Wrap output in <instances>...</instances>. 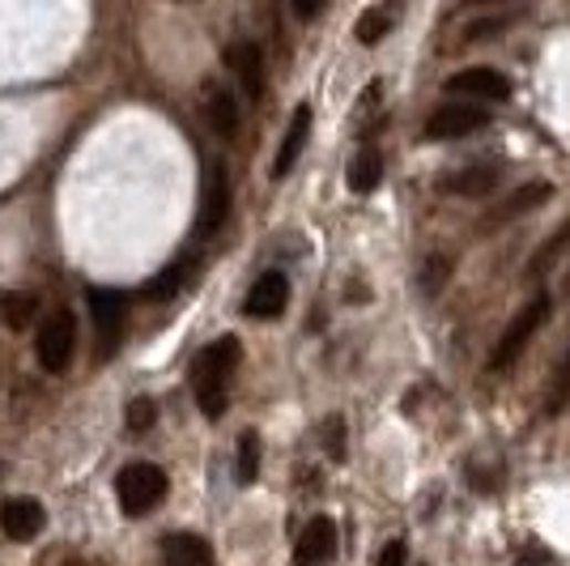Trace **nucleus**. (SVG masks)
Masks as SVG:
<instances>
[{"label":"nucleus","mask_w":570,"mask_h":566,"mask_svg":"<svg viewBox=\"0 0 570 566\" xmlns=\"http://www.w3.org/2000/svg\"><path fill=\"white\" fill-rule=\"evenodd\" d=\"M239 362H243V346L235 337H221V341H214V346H205L196 353V362H191V392H196V404H200L205 418L218 422L226 413L230 379L239 371Z\"/></svg>","instance_id":"nucleus-1"},{"label":"nucleus","mask_w":570,"mask_h":566,"mask_svg":"<svg viewBox=\"0 0 570 566\" xmlns=\"http://www.w3.org/2000/svg\"><path fill=\"white\" fill-rule=\"evenodd\" d=\"M166 490H170L166 473L149 460H136L115 477V498H120L124 515H149L166 498Z\"/></svg>","instance_id":"nucleus-2"},{"label":"nucleus","mask_w":570,"mask_h":566,"mask_svg":"<svg viewBox=\"0 0 570 566\" xmlns=\"http://www.w3.org/2000/svg\"><path fill=\"white\" fill-rule=\"evenodd\" d=\"M549 307H553V298L549 295H532L524 307H519V316L507 323V332L498 337V346L489 353V371H511V362L528 350V341L537 337V328L549 320Z\"/></svg>","instance_id":"nucleus-3"},{"label":"nucleus","mask_w":570,"mask_h":566,"mask_svg":"<svg viewBox=\"0 0 570 566\" xmlns=\"http://www.w3.org/2000/svg\"><path fill=\"white\" fill-rule=\"evenodd\" d=\"M73 350H77V323H73L69 311H52L39 328V337H34V353L43 362V371H52V375L69 371Z\"/></svg>","instance_id":"nucleus-4"},{"label":"nucleus","mask_w":570,"mask_h":566,"mask_svg":"<svg viewBox=\"0 0 570 566\" xmlns=\"http://www.w3.org/2000/svg\"><path fill=\"white\" fill-rule=\"evenodd\" d=\"M549 196H553V188H549L545 179H537V184H524V188H516L511 196H498V200L486 209V217H481V230H498V226H507V222H516V217L541 209Z\"/></svg>","instance_id":"nucleus-5"},{"label":"nucleus","mask_w":570,"mask_h":566,"mask_svg":"<svg viewBox=\"0 0 570 566\" xmlns=\"http://www.w3.org/2000/svg\"><path fill=\"white\" fill-rule=\"evenodd\" d=\"M486 124V111L473 107V103H447V107H438L431 120H426V128L422 136L426 141H456V136H468L477 133Z\"/></svg>","instance_id":"nucleus-6"},{"label":"nucleus","mask_w":570,"mask_h":566,"mask_svg":"<svg viewBox=\"0 0 570 566\" xmlns=\"http://www.w3.org/2000/svg\"><path fill=\"white\" fill-rule=\"evenodd\" d=\"M447 90L460 94V99H486V103H507L511 99V81L502 78L498 69H460L456 78H447Z\"/></svg>","instance_id":"nucleus-7"},{"label":"nucleus","mask_w":570,"mask_h":566,"mask_svg":"<svg viewBox=\"0 0 570 566\" xmlns=\"http://www.w3.org/2000/svg\"><path fill=\"white\" fill-rule=\"evenodd\" d=\"M286 302H290V281H286V272L269 269L265 277H256L251 295L243 298V316H251V320H277V316L286 311Z\"/></svg>","instance_id":"nucleus-8"},{"label":"nucleus","mask_w":570,"mask_h":566,"mask_svg":"<svg viewBox=\"0 0 570 566\" xmlns=\"http://www.w3.org/2000/svg\"><path fill=\"white\" fill-rule=\"evenodd\" d=\"M226 214H230V179H226V166L214 162L209 175H205V200H200V222H196V230H200L205 239L218 235Z\"/></svg>","instance_id":"nucleus-9"},{"label":"nucleus","mask_w":570,"mask_h":566,"mask_svg":"<svg viewBox=\"0 0 570 566\" xmlns=\"http://www.w3.org/2000/svg\"><path fill=\"white\" fill-rule=\"evenodd\" d=\"M332 558H336V524L328 515H315L299 533L294 566H328Z\"/></svg>","instance_id":"nucleus-10"},{"label":"nucleus","mask_w":570,"mask_h":566,"mask_svg":"<svg viewBox=\"0 0 570 566\" xmlns=\"http://www.w3.org/2000/svg\"><path fill=\"white\" fill-rule=\"evenodd\" d=\"M43 524H48V512H43L39 498L18 494V498H4V503H0V528H4V537L30 541L43 533Z\"/></svg>","instance_id":"nucleus-11"},{"label":"nucleus","mask_w":570,"mask_h":566,"mask_svg":"<svg viewBox=\"0 0 570 566\" xmlns=\"http://www.w3.org/2000/svg\"><path fill=\"white\" fill-rule=\"evenodd\" d=\"M226 64H230V73L239 78V90H243L251 103H260L265 99V55L256 43H230L226 48Z\"/></svg>","instance_id":"nucleus-12"},{"label":"nucleus","mask_w":570,"mask_h":566,"mask_svg":"<svg viewBox=\"0 0 570 566\" xmlns=\"http://www.w3.org/2000/svg\"><path fill=\"white\" fill-rule=\"evenodd\" d=\"M307 141H311V107L302 103V107H294V120H290V128H286V141H281V150H277V162H272V179H286V175L299 166L302 150H307Z\"/></svg>","instance_id":"nucleus-13"},{"label":"nucleus","mask_w":570,"mask_h":566,"mask_svg":"<svg viewBox=\"0 0 570 566\" xmlns=\"http://www.w3.org/2000/svg\"><path fill=\"white\" fill-rule=\"evenodd\" d=\"M502 184V166H460V171H452V175H443L438 179V188L452 192V196H489V192H498Z\"/></svg>","instance_id":"nucleus-14"},{"label":"nucleus","mask_w":570,"mask_h":566,"mask_svg":"<svg viewBox=\"0 0 570 566\" xmlns=\"http://www.w3.org/2000/svg\"><path fill=\"white\" fill-rule=\"evenodd\" d=\"M124 311H128V298L120 290H90V316L99 323V341H107V350L120 337V323H124Z\"/></svg>","instance_id":"nucleus-15"},{"label":"nucleus","mask_w":570,"mask_h":566,"mask_svg":"<svg viewBox=\"0 0 570 566\" xmlns=\"http://www.w3.org/2000/svg\"><path fill=\"white\" fill-rule=\"evenodd\" d=\"M205 111H209V124L221 141H235L239 136V103L226 85H209L205 90Z\"/></svg>","instance_id":"nucleus-16"},{"label":"nucleus","mask_w":570,"mask_h":566,"mask_svg":"<svg viewBox=\"0 0 570 566\" xmlns=\"http://www.w3.org/2000/svg\"><path fill=\"white\" fill-rule=\"evenodd\" d=\"M163 554L170 566H214L209 541L196 537V533H170V537L163 541Z\"/></svg>","instance_id":"nucleus-17"},{"label":"nucleus","mask_w":570,"mask_h":566,"mask_svg":"<svg viewBox=\"0 0 570 566\" xmlns=\"http://www.w3.org/2000/svg\"><path fill=\"white\" fill-rule=\"evenodd\" d=\"M345 179H350V188L357 192V196H366V192H375L380 188V179H383V158H380V150H357L350 158V171H345Z\"/></svg>","instance_id":"nucleus-18"},{"label":"nucleus","mask_w":570,"mask_h":566,"mask_svg":"<svg viewBox=\"0 0 570 566\" xmlns=\"http://www.w3.org/2000/svg\"><path fill=\"white\" fill-rule=\"evenodd\" d=\"M188 272H191V260H175V265L158 272L154 281H145V290H141V298H149V302H166V298H175L179 290H184Z\"/></svg>","instance_id":"nucleus-19"},{"label":"nucleus","mask_w":570,"mask_h":566,"mask_svg":"<svg viewBox=\"0 0 570 566\" xmlns=\"http://www.w3.org/2000/svg\"><path fill=\"white\" fill-rule=\"evenodd\" d=\"M0 316L4 323L13 328V332H27L34 316H39V295H30V290H18V295H4L0 298Z\"/></svg>","instance_id":"nucleus-20"},{"label":"nucleus","mask_w":570,"mask_h":566,"mask_svg":"<svg viewBox=\"0 0 570 566\" xmlns=\"http://www.w3.org/2000/svg\"><path fill=\"white\" fill-rule=\"evenodd\" d=\"M260 477V434L243 431L239 434V447H235V482L251 485Z\"/></svg>","instance_id":"nucleus-21"},{"label":"nucleus","mask_w":570,"mask_h":566,"mask_svg":"<svg viewBox=\"0 0 570 566\" xmlns=\"http://www.w3.org/2000/svg\"><path fill=\"white\" fill-rule=\"evenodd\" d=\"M392 27H396V4H375V9H366L362 22H357V43L375 48Z\"/></svg>","instance_id":"nucleus-22"},{"label":"nucleus","mask_w":570,"mask_h":566,"mask_svg":"<svg viewBox=\"0 0 570 566\" xmlns=\"http://www.w3.org/2000/svg\"><path fill=\"white\" fill-rule=\"evenodd\" d=\"M567 251H570V222L558 235H549V239L537 247V256H532V265H528V277H545V272L558 265V256H567Z\"/></svg>","instance_id":"nucleus-23"},{"label":"nucleus","mask_w":570,"mask_h":566,"mask_svg":"<svg viewBox=\"0 0 570 566\" xmlns=\"http://www.w3.org/2000/svg\"><path fill=\"white\" fill-rule=\"evenodd\" d=\"M447 277H452V260L435 251V256H426L422 269H417V290L426 298H438L443 295V286H447Z\"/></svg>","instance_id":"nucleus-24"},{"label":"nucleus","mask_w":570,"mask_h":566,"mask_svg":"<svg viewBox=\"0 0 570 566\" xmlns=\"http://www.w3.org/2000/svg\"><path fill=\"white\" fill-rule=\"evenodd\" d=\"M567 404H570V353L558 362V371H553V379H549V392H545V413H549V418H558Z\"/></svg>","instance_id":"nucleus-25"},{"label":"nucleus","mask_w":570,"mask_h":566,"mask_svg":"<svg viewBox=\"0 0 570 566\" xmlns=\"http://www.w3.org/2000/svg\"><path fill=\"white\" fill-rule=\"evenodd\" d=\"M154 422H158V404L149 401V397H136V401L128 404V431L145 434Z\"/></svg>","instance_id":"nucleus-26"},{"label":"nucleus","mask_w":570,"mask_h":566,"mask_svg":"<svg viewBox=\"0 0 570 566\" xmlns=\"http://www.w3.org/2000/svg\"><path fill=\"white\" fill-rule=\"evenodd\" d=\"M320 434H324L328 460H345V418H341V413H332Z\"/></svg>","instance_id":"nucleus-27"},{"label":"nucleus","mask_w":570,"mask_h":566,"mask_svg":"<svg viewBox=\"0 0 570 566\" xmlns=\"http://www.w3.org/2000/svg\"><path fill=\"white\" fill-rule=\"evenodd\" d=\"M375 566H408V549H405V541H387L380 549V563Z\"/></svg>","instance_id":"nucleus-28"},{"label":"nucleus","mask_w":570,"mask_h":566,"mask_svg":"<svg viewBox=\"0 0 570 566\" xmlns=\"http://www.w3.org/2000/svg\"><path fill=\"white\" fill-rule=\"evenodd\" d=\"M516 566H558V563H553L545 549H524V554L516 558Z\"/></svg>","instance_id":"nucleus-29"},{"label":"nucleus","mask_w":570,"mask_h":566,"mask_svg":"<svg viewBox=\"0 0 570 566\" xmlns=\"http://www.w3.org/2000/svg\"><path fill=\"white\" fill-rule=\"evenodd\" d=\"M320 4H324V0H294V13H299L302 22H311V18L320 13Z\"/></svg>","instance_id":"nucleus-30"},{"label":"nucleus","mask_w":570,"mask_h":566,"mask_svg":"<svg viewBox=\"0 0 570 566\" xmlns=\"http://www.w3.org/2000/svg\"><path fill=\"white\" fill-rule=\"evenodd\" d=\"M567 298H570V281H567Z\"/></svg>","instance_id":"nucleus-31"},{"label":"nucleus","mask_w":570,"mask_h":566,"mask_svg":"<svg viewBox=\"0 0 570 566\" xmlns=\"http://www.w3.org/2000/svg\"><path fill=\"white\" fill-rule=\"evenodd\" d=\"M477 4H489V0H477Z\"/></svg>","instance_id":"nucleus-32"}]
</instances>
